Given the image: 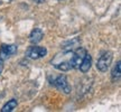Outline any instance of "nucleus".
Returning <instances> with one entry per match:
<instances>
[{"mask_svg": "<svg viewBox=\"0 0 121 112\" xmlns=\"http://www.w3.org/2000/svg\"><path fill=\"white\" fill-rule=\"evenodd\" d=\"M86 53L87 52L85 51V48L83 47L78 48L74 53H72V56H71V66H72V69H78L84 56L86 55Z\"/></svg>", "mask_w": 121, "mask_h": 112, "instance_id": "obj_1", "label": "nucleus"}, {"mask_svg": "<svg viewBox=\"0 0 121 112\" xmlns=\"http://www.w3.org/2000/svg\"><path fill=\"white\" fill-rule=\"evenodd\" d=\"M112 62V53L111 52H107L104 53L103 55L98 60L96 63V69H99L100 72H107L111 65Z\"/></svg>", "mask_w": 121, "mask_h": 112, "instance_id": "obj_2", "label": "nucleus"}, {"mask_svg": "<svg viewBox=\"0 0 121 112\" xmlns=\"http://www.w3.org/2000/svg\"><path fill=\"white\" fill-rule=\"evenodd\" d=\"M47 55V49L42 46H30L26 52V56L31 60H39Z\"/></svg>", "mask_w": 121, "mask_h": 112, "instance_id": "obj_3", "label": "nucleus"}, {"mask_svg": "<svg viewBox=\"0 0 121 112\" xmlns=\"http://www.w3.org/2000/svg\"><path fill=\"white\" fill-rule=\"evenodd\" d=\"M51 83H52L55 87H57V89L60 91H63L66 94L71 93V86H69V82H67V78H66L65 75H58V76H57L55 80H53Z\"/></svg>", "mask_w": 121, "mask_h": 112, "instance_id": "obj_4", "label": "nucleus"}, {"mask_svg": "<svg viewBox=\"0 0 121 112\" xmlns=\"http://www.w3.org/2000/svg\"><path fill=\"white\" fill-rule=\"evenodd\" d=\"M17 53V46L13 44H9V45H1L0 47V60H8L9 57H11Z\"/></svg>", "mask_w": 121, "mask_h": 112, "instance_id": "obj_5", "label": "nucleus"}, {"mask_svg": "<svg viewBox=\"0 0 121 112\" xmlns=\"http://www.w3.org/2000/svg\"><path fill=\"white\" fill-rule=\"evenodd\" d=\"M44 37V33L42 29H39V28H35L29 35V40L31 44H37L39 43Z\"/></svg>", "mask_w": 121, "mask_h": 112, "instance_id": "obj_6", "label": "nucleus"}, {"mask_svg": "<svg viewBox=\"0 0 121 112\" xmlns=\"http://www.w3.org/2000/svg\"><path fill=\"white\" fill-rule=\"evenodd\" d=\"M91 66H92V57H91L90 54L86 53V55L84 56V58H83L78 69H81L82 73H86V72H89V69H91Z\"/></svg>", "mask_w": 121, "mask_h": 112, "instance_id": "obj_7", "label": "nucleus"}, {"mask_svg": "<svg viewBox=\"0 0 121 112\" xmlns=\"http://www.w3.org/2000/svg\"><path fill=\"white\" fill-rule=\"evenodd\" d=\"M54 66L57 69H60V71L67 72V71H69V69H72V66H71V58L67 60H62L60 63H57V64H54Z\"/></svg>", "mask_w": 121, "mask_h": 112, "instance_id": "obj_8", "label": "nucleus"}, {"mask_svg": "<svg viewBox=\"0 0 121 112\" xmlns=\"http://www.w3.org/2000/svg\"><path fill=\"white\" fill-rule=\"evenodd\" d=\"M17 104H18L17 103V100L11 99L10 101H8V102H7V103L2 107L1 112H11V111H13V110L16 109V107H17Z\"/></svg>", "mask_w": 121, "mask_h": 112, "instance_id": "obj_9", "label": "nucleus"}, {"mask_svg": "<svg viewBox=\"0 0 121 112\" xmlns=\"http://www.w3.org/2000/svg\"><path fill=\"white\" fill-rule=\"evenodd\" d=\"M121 63L120 60L119 62H117V64H116V66H114V69H113L112 71V78L113 80H119V78H121Z\"/></svg>", "mask_w": 121, "mask_h": 112, "instance_id": "obj_10", "label": "nucleus"}, {"mask_svg": "<svg viewBox=\"0 0 121 112\" xmlns=\"http://www.w3.org/2000/svg\"><path fill=\"white\" fill-rule=\"evenodd\" d=\"M2 69H4V62L2 60H0V74L2 73Z\"/></svg>", "mask_w": 121, "mask_h": 112, "instance_id": "obj_11", "label": "nucleus"}, {"mask_svg": "<svg viewBox=\"0 0 121 112\" xmlns=\"http://www.w3.org/2000/svg\"><path fill=\"white\" fill-rule=\"evenodd\" d=\"M35 2H37V4H43V2H45V0H34Z\"/></svg>", "mask_w": 121, "mask_h": 112, "instance_id": "obj_12", "label": "nucleus"}, {"mask_svg": "<svg viewBox=\"0 0 121 112\" xmlns=\"http://www.w3.org/2000/svg\"></svg>", "mask_w": 121, "mask_h": 112, "instance_id": "obj_13", "label": "nucleus"}]
</instances>
